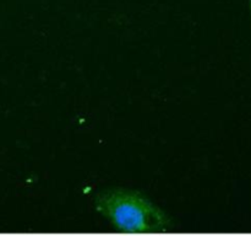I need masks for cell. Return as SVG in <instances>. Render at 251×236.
I'll return each mask as SVG.
<instances>
[{"mask_svg":"<svg viewBox=\"0 0 251 236\" xmlns=\"http://www.w3.org/2000/svg\"><path fill=\"white\" fill-rule=\"evenodd\" d=\"M95 208L122 233H167L173 229L171 218L158 206L132 189L100 192L95 199Z\"/></svg>","mask_w":251,"mask_h":236,"instance_id":"cell-1","label":"cell"},{"mask_svg":"<svg viewBox=\"0 0 251 236\" xmlns=\"http://www.w3.org/2000/svg\"><path fill=\"white\" fill-rule=\"evenodd\" d=\"M249 5H250V10H251V0L249 1Z\"/></svg>","mask_w":251,"mask_h":236,"instance_id":"cell-2","label":"cell"}]
</instances>
